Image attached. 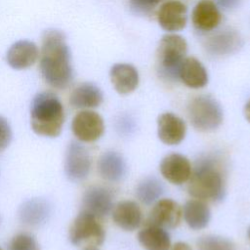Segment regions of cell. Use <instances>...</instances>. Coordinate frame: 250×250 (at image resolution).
<instances>
[{
	"mask_svg": "<svg viewBox=\"0 0 250 250\" xmlns=\"http://www.w3.org/2000/svg\"><path fill=\"white\" fill-rule=\"evenodd\" d=\"M40 71L47 84L62 90L73 79L70 51L64 34L57 29H48L42 35Z\"/></svg>",
	"mask_w": 250,
	"mask_h": 250,
	"instance_id": "obj_1",
	"label": "cell"
},
{
	"mask_svg": "<svg viewBox=\"0 0 250 250\" xmlns=\"http://www.w3.org/2000/svg\"><path fill=\"white\" fill-rule=\"evenodd\" d=\"M64 108L52 92L38 93L31 102L30 124L34 133L47 138L58 137L64 123Z\"/></svg>",
	"mask_w": 250,
	"mask_h": 250,
	"instance_id": "obj_2",
	"label": "cell"
},
{
	"mask_svg": "<svg viewBox=\"0 0 250 250\" xmlns=\"http://www.w3.org/2000/svg\"><path fill=\"white\" fill-rule=\"evenodd\" d=\"M188 193L197 199L221 200L225 194V182L216 162L209 157L196 162L189 177Z\"/></svg>",
	"mask_w": 250,
	"mask_h": 250,
	"instance_id": "obj_3",
	"label": "cell"
},
{
	"mask_svg": "<svg viewBox=\"0 0 250 250\" xmlns=\"http://www.w3.org/2000/svg\"><path fill=\"white\" fill-rule=\"evenodd\" d=\"M188 44L185 38L178 34H166L157 49V62L160 74L167 79L179 78L180 65L185 60Z\"/></svg>",
	"mask_w": 250,
	"mask_h": 250,
	"instance_id": "obj_4",
	"label": "cell"
},
{
	"mask_svg": "<svg viewBox=\"0 0 250 250\" xmlns=\"http://www.w3.org/2000/svg\"><path fill=\"white\" fill-rule=\"evenodd\" d=\"M188 115L192 126L199 131L217 129L223 121V110L212 97L200 95L193 98L188 105Z\"/></svg>",
	"mask_w": 250,
	"mask_h": 250,
	"instance_id": "obj_5",
	"label": "cell"
},
{
	"mask_svg": "<svg viewBox=\"0 0 250 250\" xmlns=\"http://www.w3.org/2000/svg\"><path fill=\"white\" fill-rule=\"evenodd\" d=\"M68 238L75 246H99L104 241L105 231L96 216L82 210L69 228Z\"/></svg>",
	"mask_w": 250,
	"mask_h": 250,
	"instance_id": "obj_6",
	"label": "cell"
},
{
	"mask_svg": "<svg viewBox=\"0 0 250 250\" xmlns=\"http://www.w3.org/2000/svg\"><path fill=\"white\" fill-rule=\"evenodd\" d=\"M92 167V159L88 149L78 142L68 144L64 156V173L71 182L85 180Z\"/></svg>",
	"mask_w": 250,
	"mask_h": 250,
	"instance_id": "obj_7",
	"label": "cell"
},
{
	"mask_svg": "<svg viewBox=\"0 0 250 250\" xmlns=\"http://www.w3.org/2000/svg\"><path fill=\"white\" fill-rule=\"evenodd\" d=\"M71 130L80 142L92 143L103 136L104 132V119L93 110H82L73 117Z\"/></svg>",
	"mask_w": 250,
	"mask_h": 250,
	"instance_id": "obj_8",
	"label": "cell"
},
{
	"mask_svg": "<svg viewBox=\"0 0 250 250\" xmlns=\"http://www.w3.org/2000/svg\"><path fill=\"white\" fill-rule=\"evenodd\" d=\"M182 215L183 211L176 201L170 198L160 199L152 207L146 225L174 229L179 226Z\"/></svg>",
	"mask_w": 250,
	"mask_h": 250,
	"instance_id": "obj_9",
	"label": "cell"
},
{
	"mask_svg": "<svg viewBox=\"0 0 250 250\" xmlns=\"http://www.w3.org/2000/svg\"><path fill=\"white\" fill-rule=\"evenodd\" d=\"M83 210L97 218L107 216L113 209V197L109 189L101 186L88 188L82 197Z\"/></svg>",
	"mask_w": 250,
	"mask_h": 250,
	"instance_id": "obj_10",
	"label": "cell"
},
{
	"mask_svg": "<svg viewBox=\"0 0 250 250\" xmlns=\"http://www.w3.org/2000/svg\"><path fill=\"white\" fill-rule=\"evenodd\" d=\"M187 12L188 8L184 3L177 0L166 1L158 9V23L166 31H179L187 24Z\"/></svg>",
	"mask_w": 250,
	"mask_h": 250,
	"instance_id": "obj_11",
	"label": "cell"
},
{
	"mask_svg": "<svg viewBox=\"0 0 250 250\" xmlns=\"http://www.w3.org/2000/svg\"><path fill=\"white\" fill-rule=\"evenodd\" d=\"M159 169L163 178L174 185L186 183L192 171L189 160L179 153H171L165 156L160 163Z\"/></svg>",
	"mask_w": 250,
	"mask_h": 250,
	"instance_id": "obj_12",
	"label": "cell"
},
{
	"mask_svg": "<svg viewBox=\"0 0 250 250\" xmlns=\"http://www.w3.org/2000/svg\"><path fill=\"white\" fill-rule=\"evenodd\" d=\"M187 133L185 121L179 116L165 112L157 119V135L159 140L169 146L180 144Z\"/></svg>",
	"mask_w": 250,
	"mask_h": 250,
	"instance_id": "obj_13",
	"label": "cell"
},
{
	"mask_svg": "<svg viewBox=\"0 0 250 250\" xmlns=\"http://www.w3.org/2000/svg\"><path fill=\"white\" fill-rule=\"evenodd\" d=\"M51 215V205L44 198H30L22 202L19 209L20 221L29 227L45 224Z\"/></svg>",
	"mask_w": 250,
	"mask_h": 250,
	"instance_id": "obj_14",
	"label": "cell"
},
{
	"mask_svg": "<svg viewBox=\"0 0 250 250\" xmlns=\"http://www.w3.org/2000/svg\"><path fill=\"white\" fill-rule=\"evenodd\" d=\"M38 54L39 51L35 43L28 40H20L10 47L6 60L14 69H24L36 62Z\"/></svg>",
	"mask_w": 250,
	"mask_h": 250,
	"instance_id": "obj_15",
	"label": "cell"
},
{
	"mask_svg": "<svg viewBox=\"0 0 250 250\" xmlns=\"http://www.w3.org/2000/svg\"><path fill=\"white\" fill-rule=\"evenodd\" d=\"M191 20L198 30L210 31L221 22V13L212 0H200L193 8Z\"/></svg>",
	"mask_w": 250,
	"mask_h": 250,
	"instance_id": "obj_16",
	"label": "cell"
},
{
	"mask_svg": "<svg viewBox=\"0 0 250 250\" xmlns=\"http://www.w3.org/2000/svg\"><path fill=\"white\" fill-rule=\"evenodd\" d=\"M112 220L120 229L132 231L142 223L141 208L135 201H120L112 209Z\"/></svg>",
	"mask_w": 250,
	"mask_h": 250,
	"instance_id": "obj_17",
	"label": "cell"
},
{
	"mask_svg": "<svg viewBox=\"0 0 250 250\" xmlns=\"http://www.w3.org/2000/svg\"><path fill=\"white\" fill-rule=\"evenodd\" d=\"M110 81L119 94L126 95L133 92L139 84V73L129 63H116L110 69Z\"/></svg>",
	"mask_w": 250,
	"mask_h": 250,
	"instance_id": "obj_18",
	"label": "cell"
},
{
	"mask_svg": "<svg viewBox=\"0 0 250 250\" xmlns=\"http://www.w3.org/2000/svg\"><path fill=\"white\" fill-rule=\"evenodd\" d=\"M126 162L121 154L116 151H106L98 161L100 176L108 182H119L126 175Z\"/></svg>",
	"mask_w": 250,
	"mask_h": 250,
	"instance_id": "obj_19",
	"label": "cell"
},
{
	"mask_svg": "<svg viewBox=\"0 0 250 250\" xmlns=\"http://www.w3.org/2000/svg\"><path fill=\"white\" fill-rule=\"evenodd\" d=\"M104 100L101 89L90 82L82 83L75 87L70 94L69 103L74 108H94L98 107Z\"/></svg>",
	"mask_w": 250,
	"mask_h": 250,
	"instance_id": "obj_20",
	"label": "cell"
},
{
	"mask_svg": "<svg viewBox=\"0 0 250 250\" xmlns=\"http://www.w3.org/2000/svg\"><path fill=\"white\" fill-rule=\"evenodd\" d=\"M179 78L189 88L198 89L208 82V74L202 63L194 57L185 58L180 65Z\"/></svg>",
	"mask_w": 250,
	"mask_h": 250,
	"instance_id": "obj_21",
	"label": "cell"
},
{
	"mask_svg": "<svg viewBox=\"0 0 250 250\" xmlns=\"http://www.w3.org/2000/svg\"><path fill=\"white\" fill-rule=\"evenodd\" d=\"M242 41L237 32L226 29L211 36L206 42L207 51L216 56L229 55L241 47Z\"/></svg>",
	"mask_w": 250,
	"mask_h": 250,
	"instance_id": "obj_22",
	"label": "cell"
},
{
	"mask_svg": "<svg viewBox=\"0 0 250 250\" xmlns=\"http://www.w3.org/2000/svg\"><path fill=\"white\" fill-rule=\"evenodd\" d=\"M183 216L190 229H201L208 225L211 212L205 202L200 199H191L184 205Z\"/></svg>",
	"mask_w": 250,
	"mask_h": 250,
	"instance_id": "obj_23",
	"label": "cell"
},
{
	"mask_svg": "<svg viewBox=\"0 0 250 250\" xmlns=\"http://www.w3.org/2000/svg\"><path fill=\"white\" fill-rule=\"evenodd\" d=\"M138 240L145 250H169L171 247L169 233L156 226L146 225L138 233Z\"/></svg>",
	"mask_w": 250,
	"mask_h": 250,
	"instance_id": "obj_24",
	"label": "cell"
},
{
	"mask_svg": "<svg viewBox=\"0 0 250 250\" xmlns=\"http://www.w3.org/2000/svg\"><path fill=\"white\" fill-rule=\"evenodd\" d=\"M164 192L163 184L154 177H147L141 181L136 188L138 199L145 205L155 202Z\"/></svg>",
	"mask_w": 250,
	"mask_h": 250,
	"instance_id": "obj_25",
	"label": "cell"
},
{
	"mask_svg": "<svg viewBox=\"0 0 250 250\" xmlns=\"http://www.w3.org/2000/svg\"><path fill=\"white\" fill-rule=\"evenodd\" d=\"M198 250H235L234 244L222 236L205 235L197 240Z\"/></svg>",
	"mask_w": 250,
	"mask_h": 250,
	"instance_id": "obj_26",
	"label": "cell"
},
{
	"mask_svg": "<svg viewBox=\"0 0 250 250\" xmlns=\"http://www.w3.org/2000/svg\"><path fill=\"white\" fill-rule=\"evenodd\" d=\"M8 250H40V246L32 234L21 232L13 236Z\"/></svg>",
	"mask_w": 250,
	"mask_h": 250,
	"instance_id": "obj_27",
	"label": "cell"
},
{
	"mask_svg": "<svg viewBox=\"0 0 250 250\" xmlns=\"http://www.w3.org/2000/svg\"><path fill=\"white\" fill-rule=\"evenodd\" d=\"M132 10L136 14L147 15L157 6L162 0H129Z\"/></svg>",
	"mask_w": 250,
	"mask_h": 250,
	"instance_id": "obj_28",
	"label": "cell"
},
{
	"mask_svg": "<svg viewBox=\"0 0 250 250\" xmlns=\"http://www.w3.org/2000/svg\"><path fill=\"white\" fill-rule=\"evenodd\" d=\"M12 129L6 118L0 115V152L8 147L12 141Z\"/></svg>",
	"mask_w": 250,
	"mask_h": 250,
	"instance_id": "obj_29",
	"label": "cell"
},
{
	"mask_svg": "<svg viewBox=\"0 0 250 250\" xmlns=\"http://www.w3.org/2000/svg\"><path fill=\"white\" fill-rule=\"evenodd\" d=\"M216 3L225 10H232L239 5L240 0H215Z\"/></svg>",
	"mask_w": 250,
	"mask_h": 250,
	"instance_id": "obj_30",
	"label": "cell"
},
{
	"mask_svg": "<svg viewBox=\"0 0 250 250\" xmlns=\"http://www.w3.org/2000/svg\"><path fill=\"white\" fill-rule=\"evenodd\" d=\"M171 250H191V247L186 243V242H183V241H179V242H176Z\"/></svg>",
	"mask_w": 250,
	"mask_h": 250,
	"instance_id": "obj_31",
	"label": "cell"
},
{
	"mask_svg": "<svg viewBox=\"0 0 250 250\" xmlns=\"http://www.w3.org/2000/svg\"><path fill=\"white\" fill-rule=\"evenodd\" d=\"M244 116L248 122H250V100L246 103L244 106Z\"/></svg>",
	"mask_w": 250,
	"mask_h": 250,
	"instance_id": "obj_32",
	"label": "cell"
},
{
	"mask_svg": "<svg viewBox=\"0 0 250 250\" xmlns=\"http://www.w3.org/2000/svg\"><path fill=\"white\" fill-rule=\"evenodd\" d=\"M83 250H100V249H98L96 246H88V247H85Z\"/></svg>",
	"mask_w": 250,
	"mask_h": 250,
	"instance_id": "obj_33",
	"label": "cell"
},
{
	"mask_svg": "<svg viewBox=\"0 0 250 250\" xmlns=\"http://www.w3.org/2000/svg\"><path fill=\"white\" fill-rule=\"evenodd\" d=\"M248 237H249V239H250V229H248Z\"/></svg>",
	"mask_w": 250,
	"mask_h": 250,
	"instance_id": "obj_34",
	"label": "cell"
},
{
	"mask_svg": "<svg viewBox=\"0 0 250 250\" xmlns=\"http://www.w3.org/2000/svg\"><path fill=\"white\" fill-rule=\"evenodd\" d=\"M0 250H2V249H1V248H0Z\"/></svg>",
	"mask_w": 250,
	"mask_h": 250,
	"instance_id": "obj_35",
	"label": "cell"
}]
</instances>
